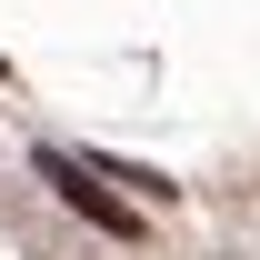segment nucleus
Returning a JSON list of instances; mask_svg holds the SVG:
<instances>
[{
    "label": "nucleus",
    "mask_w": 260,
    "mask_h": 260,
    "mask_svg": "<svg viewBox=\"0 0 260 260\" xmlns=\"http://www.w3.org/2000/svg\"><path fill=\"white\" fill-rule=\"evenodd\" d=\"M40 180H50V190H60L80 220H100V230H140V210H130V200H110L90 170H80V160H60V150H40Z\"/></svg>",
    "instance_id": "f257e3e1"
}]
</instances>
